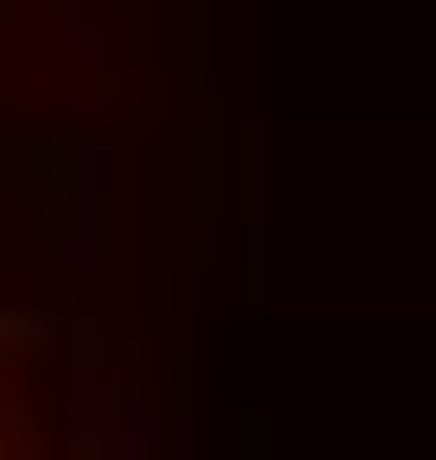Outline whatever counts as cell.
<instances>
[{
    "instance_id": "obj_1",
    "label": "cell",
    "mask_w": 436,
    "mask_h": 460,
    "mask_svg": "<svg viewBox=\"0 0 436 460\" xmlns=\"http://www.w3.org/2000/svg\"><path fill=\"white\" fill-rule=\"evenodd\" d=\"M0 460H73V412H49V340H24V267H0Z\"/></svg>"
}]
</instances>
